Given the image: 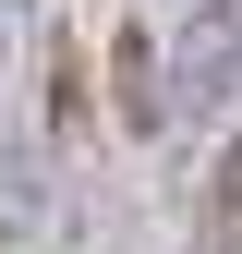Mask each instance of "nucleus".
Masks as SVG:
<instances>
[{"label": "nucleus", "mask_w": 242, "mask_h": 254, "mask_svg": "<svg viewBox=\"0 0 242 254\" xmlns=\"http://www.w3.org/2000/svg\"><path fill=\"white\" fill-rule=\"evenodd\" d=\"M242 97V0H194L170 24V109H230Z\"/></svg>", "instance_id": "obj_1"}, {"label": "nucleus", "mask_w": 242, "mask_h": 254, "mask_svg": "<svg viewBox=\"0 0 242 254\" xmlns=\"http://www.w3.org/2000/svg\"><path fill=\"white\" fill-rule=\"evenodd\" d=\"M109 85H121V133H158L170 97H158V37H121L109 49Z\"/></svg>", "instance_id": "obj_2"}, {"label": "nucleus", "mask_w": 242, "mask_h": 254, "mask_svg": "<svg viewBox=\"0 0 242 254\" xmlns=\"http://www.w3.org/2000/svg\"><path fill=\"white\" fill-rule=\"evenodd\" d=\"M194 254H242V145L206 170V218H194Z\"/></svg>", "instance_id": "obj_3"}]
</instances>
